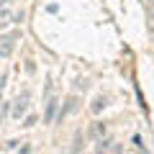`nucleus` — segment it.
I'll list each match as a JSON object with an SVG mask.
<instances>
[{
  "instance_id": "nucleus-3",
  "label": "nucleus",
  "mask_w": 154,
  "mask_h": 154,
  "mask_svg": "<svg viewBox=\"0 0 154 154\" xmlns=\"http://www.w3.org/2000/svg\"><path fill=\"white\" fill-rule=\"evenodd\" d=\"M54 113H57V100L51 98L49 103H46V113H44V121H46V123H51V121H54Z\"/></svg>"
},
{
  "instance_id": "nucleus-7",
  "label": "nucleus",
  "mask_w": 154,
  "mask_h": 154,
  "mask_svg": "<svg viewBox=\"0 0 154 154\" xmlns=\"http://www.w3.org/2000/svg\"><path fill=\"white\" fill-rule=\"evenodd\" d=\"M8 3H13V0H0V5H8Z\"/></svg>"
},
{
  "instance_id": "nucleus-5",
  "label": "nucleus",
  "mask_w": 154,
  "mask_h": 154,
  "mask_svg": "<svg viewBox=\"0 0 154 154\" xmlns=\"http://www.w3.org/2000/svg\"><path fill=\"white\" fill-rule=\"evenodd\" d=\"M11 18H23V13H18V16H13L11 11H3V13H0V26H5V23H11Z\"/></svg>"
},
{
  "instance_id": "nucleus-6",
  "label": "nucleus",
  "mask_w": 154,
  "mask_h": 154,
  "mask_svg": "<svg viewBox=\"0 0 154 154\" xmlns=\"http://www.w3.org/2000/svg\"><path fill=\"white\" fill-rule=\"evenodd\" d=\"M100 108H105V98H98V100L93 103V110H95V113H98Z\"/></svg>"
},
{
  "instance_id": "nucleus-2",
  "label": "nucleus",
  "mask_w": 154,
  "mask_h": 154,
  "mask_svg": "<svg viewBox=\"0 0 154 154\" xmlns=\"http://www.w3.org/2000/svg\"><path fill=\"white\" fill-rule=\"evenodd\" d=\"M26 108H28V95L23 93V95H18L16 103H13V118H21V116L26 113Z\"/></svg>"
},
{
  "instance_id": "nucleus-4",
  "label": "nucleus",
  "mask_w": 154,
  "mask_h": 154,
  "mask_svg": "<svg viewBox=\"0 0 154 154\" xmlns=\"http://www.w3.org/2000/svg\"><path fill=\"white\" fill-rule=\"evenodd\" d=\"M90 131H93V136H95V139H98V141H100V139H103L105 134H108V126L98 121V123H93V128H90Z\"/></svg>"
},
{
  "instance_id": "nucleus-1",
  "label": "nucleus",
  "mask_w": 154,
  "mask_h": 154,
  "mask_svg": "<svg viewBox=\"0 0 154 154\" xmlns=\"http://www.w3.org/2000/svg\"><path fill=\"white\" fill-rule=\"evenodd\" d=\"M16 49V36H0V57H11Z\"/></svg>"
}]
</instances>
